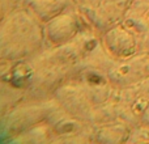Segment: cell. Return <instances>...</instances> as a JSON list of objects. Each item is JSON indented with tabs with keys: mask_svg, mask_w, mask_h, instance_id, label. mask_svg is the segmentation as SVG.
<instances>
[{
	"mask_svg": "<svg viewBox=\"0 0 149 144\" xmlns=\"http://www.w3.org/2000/svg\"><path fill=\"white\" fill-rule=\"evenodd\" d=\"M134 0H103L98 7L76 5L94 30L102 36L116 25H120Z\"/></svg>",
	"mask_w": 149,
	"mask_h": 144,
	"instance_id": "obj_4",
	"label": "cell"
},
{
	"mask_svg": "<svg viewBox=\"0 0 149 144\" xmlns=\"http://www.w3.org/2000/svg\"><path fill=\"white\" fill-rule=\"evenodd\" d=\"M148 126H149V124H148Z\"/></svg>",
	"mask_w": 149,
	"mask_h": 144,
	"instance_id": "obj_22",
	"label": "cell"
},
{
	"mask_svg": "<svg viewBox=\"0 0 149 144\" xmlns=\"http://www.w3.org/2000/svg\"><path fill=\"white\" fill-rule=\"evenodd\" d=\"M1 81L25 92L34 81L36 66L31 59H21L16 62L1 59Z\"/></svg>",
	"mask_w": 149,
	"mask_h": 144,
	"instance_id": "obj_11",
	"label": "cell"
},
{
	"mask_svg": "<svg viewBox=\"0 0 149 144\" xmlns=\"http://www.w3.org/2000/svg\"><path fill=\"white\" fill-rule=\"evenodd\" d=\"M36 68L37 71L34 81L25 90L24 101L42 102V101L51 100L54 97L55 90L60 85L67 82L68 70L56 66H41Z\"/></svg>",
	"mask_w": 149,
	"mask_h": 144,
	"instance_id": "obj_7",
	"label": "cell"
},
{
	"mask_svg": "<svg viewBox=\"0 0 149 144\" xmlns=\"http://www.w3.org/2000/svg\"><path fill=\"white\" fill-rule=\"evenodd\" d=\"M106 51L115 59L130 58L139 52L137 37L123 25H116L101 36Z\"/></svg>",
	"mask_w": 149,
	"mask_h": 144,
	"instance_id": "obj_10",
	"label": "cell"
},
{
	"mask_svg": "<svg viewBox=\"0 0 149 144\" xmlns=\"http://www.w3.org/2000/svg\"><path fill=\"white\" fill-rule=\"evenodd\" d=\"M132 127L122 119L95 129V142L106 144L127 143Z\"/></svg>",
	"mask_w": 149,
	"mask_h": 144,
	"instance_id": "obj_13",
	"label": "cell"
},
{
	"mask_svg": "<svg viewBox=\"0 0 149 144\" xmlns=\"http://www.w3.org/2000/svg\"><path fill=\"white\" fill-rule=\"evenodd\" d=\"M25 92L1 81V115L12 110L15 106L24 101Z\"/></svg>",
	"mask_w": 149,
	"mask_h": 144,
	"instance_id": "obj_16",
	"label": "cell"
},
{
	"mask_svg": "<svg viewBox=\"0 0 149 144\" xmlns=\"http://www.w3.org/2000/svg\"><path fill=\"white\" fill-rule=\"evenodd\" d=\"M54 135H52L51 124L49 122H43L37 126L29 129L24 134L16 136L10 142L15 143H29V144H38V143H52Z\"/></svg>",
	"mask_w": 149,
	"mask_h": 144,
	"instance_id": "obj_15",
	"label": "cell"
},
{
	"mask_svg": "<svg viewBox=\"0 0 149 144\" xmlns=\"http://www.w3.org/2000/svg\"><path fill=\"white\" fill-rule=\"evenodd\" d=\"M30 0H1V10H3V17L7 16L8 13L13 12L16 9L28 7Z\"/></svg>",
	"mask_w": 149,
	"mask_h": 144,
	"instance_id": "obj_18",
	"label": "cell"
},
{
	"mask_svg": "<svg viewBox=\"0 0 149 144\" xmlns=\"http://www.w3.org/2000/svg\"><path fill=\"white\" fill-rule=\"evenodd\" d=\"M103 0H74L76 5L81 7V5H88V7H98Z\"/></svg>",
	"mask_w": 149,
	"mask_h": 144,
	"instance_id": "obj_20",
	"label": "cell"
},
{
	"mask_svg": "<svg viewBox=\"0 0 149 144\" xmlns=\"http://www.w3.org/2000/svg\"><path fill=\"white\" fill-rule=\"evenodd\" d=\"M148 106L149 77L137 84L120 88V97H119L120 119L128 123L131 127H135L141 123Z\"/></svg>",
	"mask_w": 149,
	"mask_h": 144,
	"instance_id": "obj_6",
	"label": "cell"
},
{
	"mask_svg": "<svg viewBox=\"0 0 149 144\" xmlns=\"http://www.w3.org/2000/svg\"><path fill=\"white\" fill-rule=\"evenodd\" d=\"M137 50L139 52L149 54V30L143 36L137 37Z\"/></svg>",
	"mask_w": 149,
	"mask_h": 144,
	"instance_id": "obj_19",
	"label": "cell"
},
{
	"mask_svg": "<svg viewBox=\"0 0 149 144\" xmlns=\"http://www.w3.org/2000/svg\"><path fill=\"white\" fill-rule=\"evenodd\" d=\"M52 143H89L95 142V127L89 121L70 115L60 110L51 121Z\"/></svg>",
	"mask_w": 149,
	"mask_h": 144,
	"instance_id": "obj_3",
	"label": "cell"
},
{
	"mask_svg": "<svg viewBox=\"0 0 149 144\" xmlns=\"http://www.w3.org/2000/svg\"><path fill=\"white\" fill-rule=\"evenodd\" d=\"M141 123H144V124H149V106H148L147 111H145L144 117H143V121H141Z\"/></svg>",
	"mask_w": 149,
	"mask_h": 144,
	"instance_id": "obj_21",
	"label": "cell"
},
{
	"mask_svg": "<svg viewBox=\"0 0 149 144\" xmlns=\"http://www.w3.org/2000/svg\"><path fill=\"white\" fill-rule=\"evenodd\" d=\"M120 119V110H119V103L114 101H106L103 103L95 105L90 113L89 122L93 126L97 127L105 126V124L113 123V122Z\"/></svg>",
	"mask_w": 149,
	"mask_h": 144,
	"instance_id": "obj_14",
	"label": "cell"
},
{
	"mask_svg": "<svg viewBox=\"0 0 149 144\" xmlns=\"http://www.w3.org/2000/svg\"><path fill=\"white\" fill-rule=\"evenodd\" d=\"M45 47L60 46L71 42L81 30V18L77 7L70 8L43 24Z\"/></svg>",
	"mask_w": 149,
	"mask_h": 144,
	"instance_id": "obj_8",
	"label": "cell"
},
{
	"mask_svg": "<svg viewBox=\"0 0 149 144\" xmlns=\"http://www.w3.org/2000/svg\"><path fill=\"white\" fill-rule=\"evenodd\" d=\"M54 98L67 114L89 121L94 105L86 92L77 82L67 81L60 85L54 93Z\"/></svg>",
	"mask_w": 149,
	"mask_h": 144,
	"instance_id": "obj_9",
	"label": "cell"
},
{
	"mask_svg": "<svg viewBox=\"0 0 149 144\" xmlns=\"http://www.w3.org/2000/svg\"><path fill=\"white\" fill-rule=\"evenodd\" d=\"M74 5V0H30L28 7L45 24Z\"/></svg>",
	"mask_w": 149,
	"mask_h": 144,
	"instance_id": "obj_12",
	"label": "cell"
},
{
	"mask_svg": "<svg viewBox=\"0 0 149 144\" xmlns=\"http://www.w3.org/2000/svg\"><path fill=\"white\" fill-rule=\"evenodd\" d=\"M60 110L62 108L54 97L42 102L22 101L1 115V134L12 140L37 124L50 122Z\"/></svg>",
	"mask_w": 149,
	"mask_h": 144,
	"instance_id": "obj_2",
	"label": "cell"
},
{
	"mask_svg": "<svg viewBox=\"0 0 149 144\" xmlns=\"http://www.w3.org/2000/svg\"><path fill=\"white\" fill-rule=\"evenodd\" d=\"M107 77L111 85L126 88L149 77V54L136 52L124 59H114L107 68Z\"/></svg>",
	"mask_w": 149,
	"mask_h": 144,
	"instance_id": "obj_5",
	"label": "cell"
},
{
	"mask_svg": "<svg viewBox=\"0 0 149 144\" xmlns=\"http://www.w3.org/2000/svg\"><path fill=\"white\" fill-rule=\"evenodd\" d=\"M45 47L43 22L29 7L8 13L0 26V58L10 62L29 59Z\"/></svg>",
	"mask_w": 149,
	"mask_h": 144,
	"instance_id": "obj_1",
	"label": "cell"
},
{
	"mask_svg": "<svg viewBox=\"0 0 149 144\" xmlns=\"http://www.w3.org/2000/svg\"><path fill=\"white\" fill-rule=\"evenodd\" d=\"M127 143H149V126L140 123L132 127L131 135Z\"/></svg>",
	"mask_w": 149,
	"mask_h": 144,
	"instance_id": "obj_17",
	"label": "cell"
}]
</instances>
